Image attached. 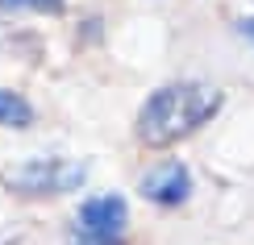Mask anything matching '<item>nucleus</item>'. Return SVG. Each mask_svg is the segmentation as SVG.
<instances>
[{
	"label": "nucleus",
	"instance_id": "nucleus-5",
	"mask_svg": "<svg viewBox=\"0 0 254 245\" xmlns=\"http://www.w3.org/2000/svg\"><path fill=\"white\" fill-rule=\"evenodd\" d=\"M0 125H8V129H25V125H34L29 100H21L17 92H0Z\"/></svg>",
	"mask_w": 254,
	"mask_h": 245
},
{
	"label": "nucleus",
	"instance_id": "nucleus-4",
	"mask_svg": "<svg viewBox=\"0 0 254 245\" xmlns=\"http://www.w3.org/2000/svg\"><path fill=\"white\" fill-rule=\"evenodd\" d=\"M125 225H129V204L121 196H96V199H83L79 216H75V229L83 233H100V237H113L121 241Z\"/></svg>",
	"mask_w": 254,
	"mask_h": 245
},
{
	"label": "nucleus",
	"instance_id": "nucleus-1",
	"mask_svg": "<svg viewBox=\"0 0 254 245\" xmlns=\"http://www.w3.org/2000/svg\"><path fill=\"white\" fill-rule=\"evenodd\" d=\"M221 108V88L213 83H167L137 112V142L142 146H175L179 137L196 133Z\"/></svg>",
	"mask_w": 254,
	"mask_h": 245
},
{
	"label": "nucleus",
	"instance_id": "nucleus-2",
	"mask_svg": "<svg viewBox=\"0 0 254 245\" xmlns=\"http://www.w3.org/2000/svg\"><path fill=\"white\" fill-rule=\"evenodd\" d=\"M4 183L21 196H67L88 183V162H71V158H29L13 166Z\"/></svg>",
	"mask_w": 254,
	"mask_h": 245
},
{
	"label": "nucleus",
	"instance_id": "nucleus-3",
	"mask_svg": "<svg viewBox=\"0 0 254 245\" xmlns=\"http://www.w3.org/2000/svg\"><path fill=\"white\" fill-rule=\"evenodd\" d=\"M137 191H142V199H150L158 208H179L192 196V175H188L184 162H163V166H154V170L142 175Z\"/></svg>",
	"mask_w": 254,
	"mask_h": 245
},
{
	"label": "nucleus",
	"instance_id": "nucleus-8",
	"mask_svg": "<svg viewBox=\"0 0 254 245\" xmlns=\"http://www.w3.org/2000/svg\"><path fill=\"white\" fill-rule=\"evenodd\" d=\"M238 29H242V34H246V38L254 42V17H246V21H238Z\"/></svg>",
	"mask_w": 254,
	"mask_h": 245
},
{
	"label": "nucleus",
	"instance_id": "nucleus-6",
	"mask_svg": "<svg viewBox=\"0 0 254 245\" xmlns=\"http://www.w3.org/2000/svg\"><path fill=\"white\" fill-rule=\"evenodd\" d=\"M67 0H0V13H63Z\"/></svg>",
	"mask_w": 254,
	"mask_h": 245
},
{
	"label": "nucleus",
	"instance_id": "nucleus-7",
	"mask_svg": "<svg viewBox=\"0 0 254 245\" xmlns=\"http://www.w3.org/2000/svg\"><path fill=\"white\" fill-rule=\"evenodd\" d=\"M71 245H117L113 237H100V233H83V229H75L71 233Z\"/></svg>",
	"mask_w": 254,
	"mask_h": 245
}]
</instances>
